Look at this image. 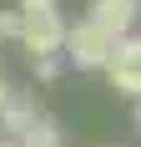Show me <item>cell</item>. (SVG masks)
I'll use <instances>...</instances> for the list:
<instances>
[{
	"label": "cell",
	"mask_w": 141,
	"mask_h": 147,
	"mask_svg": "<svg viewBox=\"0 0 141 147\" xmlns=\"http://www.w3.org/2000/svg\"><path fill=\"white\" fill-rule=\"evenodd\" d=\"M116 41L121 36H111V30H101L96 20H76V26H66V41H61V56L76 66V71H106V61H111Z\"/></svg>",
	"instance_id": "6da1fadb"
},
{
	"label": "cell",
	"mask_w": 141,
	"mask_h": 147,
	"mask_svg": "<svg viewBox=\"0 0 141 147\" xmlns=\"http://www.w3.org/2000/svg\"><path fill=\"white\" fill-rule=\"evenodd\" d=\"M15 41L25 46L30 56H61V41H66V20L56 10H20V36Z\"/></svg>",
	"instance_id": "7a4b0ae2"
},
{
	"label": "cell",
	"mask_w": 141,
	"mask_h": 147,
	"mask_svg": "<svg viewBox=\"0 0 141 147\" xmlns=\"http://www.w3.org/2000/svg\"><path fill=\"white\" fill-rule=\"evenodd\" d=\"M106 81H111L116 96H131V102L141 96V30L116 41L111 61H106Z\"/></svg>",
	"instance_id": "3957f363"
},
{
	"label": "cell",
	"mask_w": 141,
	"mask_h": 147,
	"mask_svg": "<svg viewBox=\"0 0 141 147\" xmlns=\"http://www.w3.org/2000/svg\"><path fill=\"white\" fill-rule=\"evenodd\" d=\"M86 20H96L111 36H131L141 20V0H86Z\"/></svg>",
	"instance_id": "277c9868"
},
{
	"label": "cell",
	"mask_w": 141,
	"mask_h": 147,
	"mask_svg": "<svg viewBox=\"0 0 141 147\" xmlns=\"http://www.w3.org/2000/svg\"><path fill=\"white\" fill-rule=\"evenodd\" d=\"M35 117H41V112H35V102H30L25 91H10V102L0 107V127H5L10 137H20V132H25Z\"/></svg>",
	"instance_id": "5b68a950"
},
{
	"label": "cell",
	"mask_w": 141,
	"mask_h": 147,
	"mask_svg": "<svg viewBox=\"0 0 141 147\" xmlns=\"http://www.w3.org/2000/svg\"><path fill=\"white\" fill-rule=\"evenodd\" d=\"M15 142H20V147H61V127H56L51 117H35Z\"/></svg>",
	"instance_id": "8992f818"
},
{
	"label": "cell",
	"mask_w": 141,
	"mask_h": 147,
	"mask_svg": "<svg viewBox=\"0 0 141 147\" xmlns=\"http://www.w3.org/2000/svg\"><path fill=\"white\" fill-rule=\"evenodd\" d=\"M30 66H35V81H56L61 76V56H30Z\"/></svg>",
	"instance_id": "52a82bcc"
},
{
	"label": "cell",
	"mask_w": 141,
	"mask_h": 147,
	"mask_svg": "<svg viewBox=\"0 0 141 147\" xmlns=\"http://www.w3.org/2000/svg\"><path fill=\"white\" fill-rule=\"evenodd\" d=\"M20 36V10H0V41H15Z\"/></svg>",
	"instance_id": "ba28073f"
},
{
	"label": "cell",
	"mask_w": 141,
	"mask_h": 147,
	"mask_svg": "<svg viewBox=\"0 0 141 147\" xmlns=\"http://www.w3.org/2000/svg\"><path fill=\"white\" fill-rule=\"evenodd\" d=\"M61 0H20V5H15V10H56Z\"/></svg>",
	"instance_id": "9c48e42d"
},
{
	"label": "cell",
	"mask_w": 141,
	"mask_h": 147,
	"mask_svg": "<svg viewBox=\"0 0 141 147\" xmlns=\"http://www.w3.org/2000/svg\"><path fill=\"white\" fill-rule=\"evenodd\" d=\"M10 102V81H5V71H0V107Z\"/></svg>",
	"instance_id": "30bf717a"
},
{
	"label": "cell",
	"mask_w": 141,
	"mask_h": 147,
	"mask_svg": "<svg viewBox=\"0 0 141 147\" xmlns=\"http://www.w3.org/2000/svg\"><path fill=\"white\" fill-rule=\"evenodd\" d=\"M0 147H20V142H15V137H0Z\"/></svg>",
	"instance_id": "8fae6325"
},
{
	"label": "cell",
	"mask_w": 141,
	"mask_h": 147,
	"mask_svg": "<svg viewBox=\"0 0 141 147\" xmlns=\"http://www.w3.org/2000/svg\"><path fill=\"white\" fill-rule=\"evenodd\" d=\"M136 132H141V96H136Z\"/></svg>",
	"instance_id": "7c38bea8"
}]
</instances>
